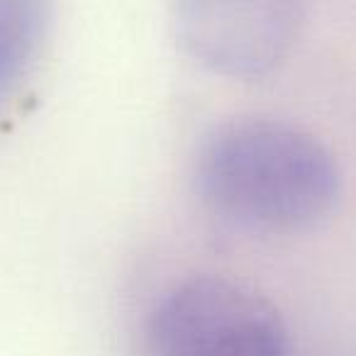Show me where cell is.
<instances>
[{
  "label": "cell",
  "mask_w": 356,
  "mask_h": 356,
  "mask_svg": "<svg viewBox=\"0 0 356 356\" xmlns=\"http://www.w3.org/2000/svg\"><path fill=\"white\" fill-rule=\"evenodd\" d=\"M193 188L227 227L281 237L330 218L341 176L330 149L298 124L234 118L203 137L193 159Z\"/></svg>",
  "instance_id": "6da1fadb"
},
{
  "label": "cell",
  "mask_w": 356,
  "mask_h": 356,
  "mask_svg": "<svg viewBox=\"0 0 356 356\" xmlns=\"http://www.w3.org/2000/svg\"><path fill=\"white\" fill-rule=\"evenodd\" d=\"M149 356H288L281 312L254 288L195 276L168 291L147 325Z\"/></svg>",
  "instance_id": "7a4b0ae2"
},
{
  "label": "cell",
  "mask_w": 356,
  "mask_h": 356,
  "mask_svg": "<svg viewBox=\"0 0 356 356\" xmlns=\"http://www.w3.org/2000/svg\"><path fill=\"white\" fill-rule=\"evenodd\" d=\"M305 0H173L176 37L225 79L268 76L298 40Z\"/></svg>",
  "instance_id": "3957f363"
},
{
  "label": "cell",
  "mask_w": 356,
  "mask_h": 356,
  "mask_svg": "<svg viewBox=\"0 0 356 356\" xmlns=\"http://www.w3.org/2000/svg\"><path fill=\"white\" fill-rule=\"evenodd\" d=\"M51 8L54 0H0V115L44 44Z\"/></svg>",
  "instance_id": "277c9868"
}]
</instances>
